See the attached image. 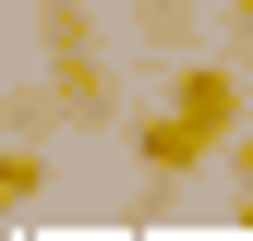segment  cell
I'll use <instances>...</instances> for the list:
<instances>
[{
	"label": "cell",
	"instance_id": "cell-2",
	"mask_svg": "<svg viewBox=\"0 0 253 241\" xmlns=\"http://www.w3.org/2000/svg\"><path fill=\"white\" fill-rule=\"evenodd\" d=\"M169 109L193 120V133L217 145V157H229V145L253 133V109H241V73H229V60H181V84H169Z\"/></svg>",
	"mask_w": 253,
	"mask_h": 241
},
{
	"label": "cell",
	"instance_id": "cell-5",
	"mask_svg": "<svg viewBox=\"0 0 253 241\" xmlns=\"http://www.w3.org/2000/svg\"><path fill=\"white\" fill-rule=\"evenodd\" d=\"M229 48H253V0H229Z\"/></svg>",
	"mask_w": 253,
	"mask_h": 241
},
{
	"label": "cell",
	"instance_id": "cell-6",
	"mask_svg": "<svg viewBox=\"0 0 253 241\" xmlns=\"http://www.w3.org/2000/svg\"><path fill=\"white\" fill-rule=\"evenodd\" d=\"M229 169H241V193H253V133H241V145H229Z\"/></svg>",
	"mask_w": 253,
	"mask_h": 241
},
{
	"label": "cell",
	"instance_id": "cell-4",
	"mask_svg": "<svg viewBox=\"0 0 253 241\" xmlns=\"http://www.w3.org/2000/svg\"><path fill=\"white\" fill-rule=\"evenodd\" d=\"M37 193H48V145L12 133V145H0V205H37Z\"/></svg>",
	"mask_w": 253,
	"mask_h": 241
},
{
	"label": "cell",
	"instance_id": "cell-3",
	"mask_svg": "<svg viewBox=\"0 0 253 241\" xmlns=\"http://www.w3.org/2000/svg\"><path fill=\"white\" fill-rule=\"evenodd\" d=\"M133 157H145L157 181H193V169L217 157V145H205V133H193V120H181V109H157V120H133Z\"/></svg>",
	"mask_w": 253,
	"mask_h": 241
},
{
	"label": "cell",
	"instance_id": "cell-7",
	"mask_svg": "<svg viewBox=\"0 0 253 241\" xmlns=\"http://www.w3.org/2000/svg\"><path fill=\"white\" fill-rule=\"evenodd\" d=\"M37 12H48V0H37Z\"/></svg>",
	"mask_w": 253,
	"mask_h": 241
},
{
	"label": "cell",
	"instance_id": "cell-1",
	"mask_svg": "<svg viewBox=\"0 0 253 241\" xmlns=\"http://www.w3.org/2000/svg\"><path fill=\"white\" fill-rule=\"evenodd\" d=\"M37 48H48V97H60V120L133 133V120H121V84H109V48H97V12H84V0H48V12H37Z\"/></svg>",
	"mask_w": 253,
	"mask_h": 241
}]
</instances>
